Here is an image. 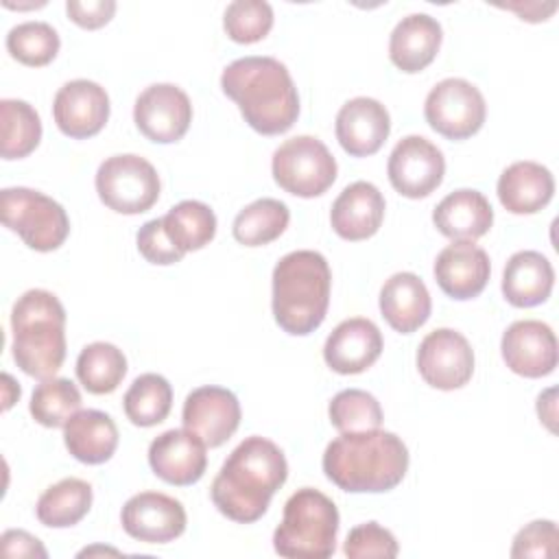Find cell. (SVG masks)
I'll list each match as a JSON object with an SVG mask.
<instances>
[{
  "label": "cell",
  "instance_id": "obj_28",
  "mask_svg": "<svg viewBox=\"0 0 559 559\" xmlns=\"http://www.w3.org/2000/svg\"><path fill=\"white\" fill-rule=\"evenodd\" d=\"M68 452L87 465H98L111 459L118 448V428L103 411H79L63 426Z\"/></svg>",
  "mask_w": 559,
  "mask_h": 559
},
{
  "label": "cell",
  "instance_id": "obj_35",
  "mask_svg": "<svg viewBox=\"0 0 559 559\" xmlns=\"http://www.w3.org/2000/svg\"><path fill=\"white\" fill-rule=\"evenodd\" d=\"M28 411L37 424L46 428H61L81 411V393L68 378H46L35 386Z\"/></svg>",
  "mask_w": 559,
  "mask_h": 559
},
{
  "label": "cell",
  "instance_id": "obj_30",
  "mask_svg": "<svg viewBox=\"0 0 559 559\" xmlns=\"http://www.w3.org/2000/svg\"><path fill=\"white\" fill-rule=\"evenodd\" d=\"M290 212L277 199H258L242 207L234 218V238L245 247H262L273 242L288 227Z\"/></svg>",
  "mask_w": 559,
  "mask_h": 559
},
{
  "label": "cell",
  "instance_id": "obj_26",
  "mask_svg": "<svg viewBox=\"0 0 559 559\" xmlns=\"http://www.w3.org/2000/svg\"><path fill=\"white\" fill-rule=\"evenodd\" d=\"M555 286V271L539 251H518L509 258L502 273V295L515 308L544 304Z\"/></svg>",
  "mask_w": 559,
  "mask_h": 559
},
{
  "label": "cell",
  "instance_id": "obj_8",
  "mask_svg": "<svg viewBox=\"0 0 559 559\" xmlns=\"http://www.w3.org/2000/svg\"><path fill=\"white\" fill-rule=\"evenodd\" d=\"M271 170L282 190L301 199H312L334 183L336 159L321 140L312 135H295L273 153Z\"/></svg>",
  "mask_w": 559,
  "mask_h": 559
},
{
  "label": "cell",
  "instance_id": "obj_9",
  "mask_svg": "<svg viewBox=\"0 0 559 559\" xmlns=\"http://www.w3.org/2000/svg\"><path fill=\"white\" fill-rule=\"evenodd\" d=\"M96 192L118 214H142L159 199V175L140 155H111L96 170Z\"/></svg>",
  "mask_w": 559,
  "mask_h": 559
},
{
  "label": "cell",
  "instance_id": "obj_24",
  "mask_svg": "<svg viewBox=\"0 0 559 559\" xmlns=\"http://www.w3.org/2000/svg\"><path fill=\"white\" fill-rule=\"evenodd\" d=\"M432 310L426 284L408 271L391 275L380 290V312L384 321L402 334L419 330Z\"/></svg>",
  "mask_w": 559,
  "mask_h": 559
},
{
  "label": "cell",
  "instance_id": "obj_43",
  "mask_svg": "<svg viewBox=\"0 0 559 559\" xmlns=\"http://www.w3.org/2000/svg\"><path fill=\"white\" fill-rule=\"evenodd\" d=\"M0 546L4 557H41V559L48 557L41 542L35 535L20 528L4 531L0 537Z\"/></svg>",
  "mask_w": 559,
  "mask_h": 559
},
{
  "label": "cell",
  "instance_id": "obj_42",
  "mask_svg": "<svg viewBox=\"0 0 559 559\" xmlns=\"http://www.w3.org/2000/svg\"><path fill=\"white\" fill-rule=\"evenodd\" d=\"M66 13L81 28L94 31V28L105 26L114 17L116 2L114 0H87V2L85 0H68Z\"/></svg>",
  "mask_w": 559,
  "mask_h": 559
},
{
  "label": "cell",
  "instance_id": "obj_23",
  "mask_svg": "<svg viewBox=\"0 0 559 559\" xmlns=\"http://www.w3.org/2000/svg\"><path fill=\"white\" fill-rule=\"evenodd\" d=\"M441 24L428 13L402 17L389 39V57L402 72L415 74L430 66L441 46Z\"/></svg>",
  "mask_w": 559,
  "mask_h": 559
},
{
  "label": "cell",
  "instance_id": "obj_20",
  "mask_svg": "<svg viewBox=\"0 0 559 559\" xmlns=\"http://www.w3.org/2000/svg\"><path fill=\"white\" fill-rule=\"evenodd\" d=\"M389 111L376 98H352L336 114V140L352 157L378 153L389 138Z\"/></svg>",
  "mask_w": 559,
  "mask_h": 559
},
{
  "label": "cell",
  "instance_id": "obj_14",
  "mask_svg": "<svg viewBox=\"0 0 559 559\" xmlns=\"http://www.w3.org/2000/svg\"><path fill=\"white\" fill-rule=\"evenodd\" d=\"M181 419L207 448H218L240 426V402L229 389L199 386L186 397Z\"/></svg>",
  "mask_w": 559,
  "mask_h": 559
},
{
  "label": "cell",
  "instance_id": "obj_6",
  "mask_svg": "<svg viewBox=\"0 0 559 559\" xmlns=\"http://www.w3.org/2000/svg\"><path fill=\"white\" fill-rule=\"evenodd\" d=\"M338 511L319 489H297L284 504L282 524L273 533V548L290 559H328L334 555Z\"/></svg>",
  "mask_w": 559,
  "mask_h": 559
},
{
  "label": "cell",
  "instance_id": "obj_40",
  "mask_svg": "<svg viewBox=\"0 0 559 559\" xmlns=\"http://www.w3.org/2000/svg\"><path fill=\"white\" fill-rule=\"evenodd\" d=\"M557 542V524L552 520H535L515 535L511 557H555Z\"/></svg>",
  "mask_w": 559,
  "mask_h": 559
},
{
  "label": "cell",
  "instance_id": "obj_1",
  "mask_svg": "<svg viewBox=\"0 0 559 559\" xmlns=\"http://www.w3.org/2000/svg\"><path fill=\"white\" fill-rule=\"evenodd\" d=\"M284 452L264 437H247L223 463L212 483V502L229 520L251 524L260 520L273 493L286 483Z\"/></svg>",
  "mask_w": 559,
  "mask_h": 559
},
{
  "label": "cell",
  "instance_id": "obj_7",
  "mask_svg": "<svg viewBox=\"0 0 559 559\" xmlns=\"http://www.w3.org/2000/svg\"><path fill=\"white\" fill-rule=\"evenodd\" d=\"M0 214L4 227L15 231L26 247L41 253L59 249L70 234V218L63 205L31 188H4Z\"/></svg>",
  "mask_w": 559,
  "mask_h": 559
},
{
  "label": "cell",
  "instance_id": "obj_22",
  "mask_svg": "<svg viewBox=\"0 0 559 559\" xmlns=\"http://www.w3.org/2000/svg\"><path fill=\"white\" fill-rule=\"evenodd\" d=\"M384 218V197L369 181H354L336 197L330 212L332 229L343 240L371 238Z\"/></svg>",
  "mask_w": 559,
  "mask_h": 559
},
{
  "label": "cell",
  "instance_id": "obj_15",
  "mask_svg": "<svg viewBox=\"0 0 559 559\" xmlns=\"http://www.w3.org/2000/svg\"><path fill=\"white\" fill-rule=\"evenodd\" d=\"M122 528L146 544H168L186 531V509L179 500L159 493L142 491L131 496L120 513Z\"/></svg>",
  "mask_w": 559,
  "mask_h": 559
},
{
  "label": "cell",
  "instance_id": "obj_32",
  "mask_svg": "<svg viewBox=\"0 0 559 559\" xmlns=\"http://www.w3.org/2000/svg\"><path fill=\"white\" fill-rule=\"evenodd\" d=\"M162 221L168 238L183 253L203 249L216 234V216L210 205L192 199L173 205Z\"/></svg>",
  "mask_w": 559,
  "mask_h": 559
},
{
  "label": "cell",
  "instance_id": "obj_39",
  "mask_svg": "<svg viewBox=\"0 0 559 559\" xmlns=\"http://www.w3.org/2000/svg\"><path fill=\"white\" fill-rule=\"evenodd\" d=\"M343 552L349 559H365V557L391 559V557H397L400 548L389 528L380 526L378 522H365L349 531Z\"/></svg>",
  "mask_w": 559,
  "mask_h": 559
},
{
  "label": "cell",
  "instance_id": "obj_29",
  "mask_svg": "<svg viewBox=\"0 0 559 559\" xmlns=\"http://www.w3.org/2000/svg\"><path fill=\"white\" fill-rule=\"evenodd\" d=\"M92 507V487L81 478H63L50 485L37 500L35 513L44 526L68 528L79 524Z\"/></svg>",
  "mask_w": 559,
  "mask_h": 559
},
{
  "label": "cell",
  "instance_id": "obj_18",
  "mask_svg": "<svg viewBox=\"0 0 559 559\" xmlns=\"http://www.w3.org/2000/svg\"><path fill=\"white\" fill-rule=\"evenodd\" d=\"M205 443L188 428H173L155 437L148 445V465L168 485L186 487L205 474Z\"/></svg>",
  "mask_w": 559,
  "mask_h": 559
},
{
  "label": "cell",
  "instance_id": "obj_2",
  "mask_svg": "<svg viewBox=\"0 0 559 559\" xmlns=\"http://www.w3.org/2000/svg\"><path fill=\"white\" fill-rule=\"evenodd\" d=\"M221 87L245 122L262 135L288 131L299 116V96L284 63L273 57H242L221 74Z\"/></svg>",
  "mask_w": 559,
  "mask_h": 559
},
{
  "label": "cell",
  "instance_id": "obj_36",
  "mask_svg": "<svg viewBox=\"0 0 559 559\" xmlns=\"http://www.w3.org/2000/svg\"><path fill=\"white\" fill-rule=\"evenodd\" d=\"M59 35L46 22H22L7 35L9 55L31 68L50 63L59 52Z\"/></svg>",
  "mask_w": 559,
  "mask_h": 559
},
{
  "label": "cell",
  "instance_id": "obj_13",
  "mask_svg": "<svg viewBox=\"0 0 559 559\" xmlns=\"http://www.w3.org/2000/svg\"><path fill=\"white\" fill-rule=\"evenodd\" d=\"M391 186L408 199L428 197L439 188L445 173L443 153L421 135L402 138L386 164Z\"/></svg>",
  "mask_w": 559,
  "mask_h": 559
},
{
  "label": "cell",
  "instance_id": "obj_10",
  "mask_svg": "<svg viewBox=\"0 0 559 559\" xmlns=\"http://www.w3.org/2000/svg\"><path fill=\"white\" fill-rule=\"evenodd\" d=\"M426 122L448 140H465L480 131L487 105L476 85L465 79H443L426 96Z\"/></svg>",
  "mask_w": 559,
  "mask_h": 559
},
{
  "label": "cell",
  "instance_id": "obj_16",
  "mask_svg": "<svg viewBox=\"0 0 559 559\" xmlns=\"http://www.w3.org/2000/svg\"><path fill=\"white\" fill-rule=\"evenodd\" d=\"M52 116L63 135L74 140L92 138L109 118V96L105 87L94 81H68L55 94Z\"/></svg>",
  "mask_w": 559,
  "mask_h": 559
},
{
  "label": "cell",
  "instance_id": "obj_37",
  "mask_svg": "<svg viewBox=\"0 0 559 559\" xmlns=\"http://www.w3.org/2000/svg\"><path fill=\"white\" fill-rule=\"evenodd\" d=\"M328 413L338 432H365L376 430L382 424L380 402L362 389L338 391L332 397Z\"/></svg>",
  "mask_w": 559,
  "mask_h": 559
},
{
  "label": "cell",
  "instance_id": "obj_19",
  "mask_svg": "<svg viewBox=\"0 0 559 559\" xmlns=\"http://www.w3.org/2000/svg\"><path fill=\"white\" fill-rule=\"evenodd\" d=\"M491 264L485 249L472 240H454L439 251L435 260V280L439 288L459 301L478 297L489 280Z\"/></svg>",
  "mask_w": 559,
  "mask_h": 559
},
{
  "label": "cell",
  "instance_id": "obj_25",
  "mask_svg": "<svg viewBox=\"0 0 559 559\" xmlns=\"http://www.w3.org/2000/svg\"><path fill=\"white\" fill-rule=\"evenodd\" d=\"M435 227L452 240H476L485 236L493 223V210L478 190H454L439 201L432 212Z\"/></svg>",
  "mask_w": 559,
  "mask_h": 559
},
{
  "label": "cell",
  "instance_id": "obj_3",
  "mask_svg": "<svg viewBox=\"0 0 559 559\" xmlns=\"http://www.w3.org/2000/svg\"><path fill=\"white\" fill-rule=\"evenodd\" d=\"M408 469L404 441L389 430L341 432L323 452L325 476L343 491L380 493L397 487Z\"/></svg>",
  "mask_w": 559,
  "mask_h": 559
},
{
  "label": "cell",
  "instance_id": "obj_34",
  "mask_svg": "<svg viewBox=\"0 0 559 559\" xmlns=\"http://www.w3.org/2000/svg\"><path fill=\"white\" fill-rule=\"evenodd\" d=\"M0 118H2V157L4 159H22L31 155L41 140V120L39 114L26 103L17 98L0 100Z\"/></svg>",
  "mask_w": 559,
  "mask_h": 559
},
{
  "label": "cell",
  "instance_id": "obj_27",
  "mask_svg": "<svg viewBox=\"0 0 559 559\" xmlns=\"http://www.w3.org/2000/svg\"><path fill=\"white\" fill-rule=\"evenodd\" d=\"M555 192L552 173L537 162H515L498 179V199L511 214H535Z\"/></svg>",
  "mask_w": 559,
  "mask_h": 559
},
{
  "label": "cell",
  "instance_id": "obj_45",
  "mask_svg": "<svg viewBox=\"0 0 559 559\" xmlns=\"http://www.w3.org/2000/svg\"><path fill=\"white\" fill-rule=\"evenodd\" d=\"M555 389H548L546 393H542L537 397V413H539V419L555 432Z\"/></svg>",
  "mask_w": 559,
  "mask_h": 559
},
{
  "label": "cell",
  "instance_id": "obj_21",
  "mask_svg": "<svg viewBox=\"0 0 559 559\" xmlns=\"http://www.w3.org/2000/svg\"><path fill=\"white\" fill-rule=\"evenodd\" d=\"M382 345L378 325L365 317H354L332 330L323 345V358L336 373H360L380 358Z\"/></svg>",
  "mask_w": 559,
  "mask_h": 559
},
{
  "label": "cell",
  "instance_id": "obj_33",
  "mask_svg": "<svg viewBox=\"0 0 559 559\" xmlns=\"http://www.w3.org/2000/svg\"><path fill=\"white\" fill-rule=\"evenodd\" d=\"M124 415L131 424L148 428L164 421L173 408V386L159 373H142L127 389Z\"/></svg>",
  "mask_w": 559,
  "mask_h": 559
},
{
  "label": "cell",
  "instance_id": "obj_17",
  "mask_svg": "<svg viewBox=\"0 0 559 559\" xmlns=\"http://www.w3.org/2000/svg\"><path fill=\"white\" fill-rule=\"evenodd\" d=\"M502 358L507 367L524 378H542L557 367V338L548 323L537 319L515 321L502 334Z\"/></svg>",
  "mask_w": 559,
  "mask_h": 559
},
{
  "label": "cell",
  "instance_id": "obj_5",
  "mask_svg": "<svg viewBox=\"0 0 559 559\" xmlns=\"http://www.w3.org/2000/svg\"><path fill=\"white\" fill-rule=\"evenodd\" d=\"M13 360L39 380L52 378L66 358V310L61 301L44 290L31 288L11 310Z\"/></svg>",
  "mask_w": 559,
  "mask_h": 559
},
{
  "label": "cell",
  "instance_id": "obj_4",
  "mask_svg": "<svg viewBox=\"0 0 559 559\" xmlns=\"http://www.w3.org/2000/svg\"><path fill=\"white\" fill-rule=\"evenodd\" d=\"M332 273L319 251L301 249L286 253L273 269V317L293 334L314 332L330 306Z\"/></svg>",
  "mask_w": 559,
  "mask_h": 559
},
{
  "label": "cell",
  "instance_id": "obj_44",
  "mask_svg": "<svg viewBox=\"0 0 559 559\" xmlns=\"http://www.w3.org/2000/svg\"><path fill=\"white\" fill-rule=\"evenodd\" d=\"M509 9L518 11V15H520L522 20L542 22V20H548V15L557 9V4H555V2H548V4L544 7V4H539V2H535V4H524V9H520V7H515V4H509Z\"/></svg>",
  "mask_w": 559,
  "mask_h": 559
},
{
  "label": "cell",
  "instance_id": "obj_38",
  "mask_svg": "<svg viewBox=\"0 0 559 559\" xmlns=\"http://www.w3.org/2000/svg\"><path fill=\"white\" fill-rule=\"evenodd\" d=\"M225 33L238 44L264 39L273 26V9L264 0H236L225 9Z\"/></svg>",
  "mask_w": 559,
  "mask_h": 559
},
{
  "label": "cell",
  "instance_id": "obj_12",
  "mask_svg": "<svg viewBox=\"0 0 559 559\" xmlns=\"http://www.w3.org/2000/svg\"><path fill=\"white\" fill-rule=\"evenodd\" d=\"M133 120L151 142L170 144L186 135L192 122V105L181 87L155 83L135 98Z\"/></svg>",
  "mask_w": 559,
  "mask_h": 559
},
{
  "label": "cell",
  "instance_id": "obj_41",
  "mask_svg": "<svg viewBox=\"0 0 559 559\" xmlns=\"http://www.w3.org/2000/svg\"><path fill=\"white\" fill-rule=\"evenodd\" d=\"M135 242H138V251L151 264H162L164 266V264H175L183 258V251L177 249L173 245V240L168 238L162 218L146 221L140 227V231L135 236Z\"/></svg>",
  "mask_w": 559,
  "mask_h": 559
},
{
  "label": "cell",
  "instance_id": "obj_31",
  "mask_svg": "<svg viewBox=\"0 0 559 559\" xmlns=\"http://www.w3.org/2000/svg\"><path fill=\"white\" fill-rule=\"evenodd\" d=\"M124 373H127V358L122 349L105 341L85 345L76 358L79 382L94 395H105L116 391Z\"/></svg>",
  "mask_w": 559,
  "mask_h": 559
},
{
  "label": "cell",
  "instance_id": "obj_11",
  "mask_svg": "<svg viewBox=\"0 0 559 559\" xmlns=\"http://www.w3.org/2000/svg\"><path fill=\"white\" fill-rule=\"evenodd\" d=\"M419 376L435 389L454 391L469 382L474 373V352L467 338L450 328H439L424 336L417 349Z\"/></svg>",
  "mask_w": 559,
  "mask_h": 559
}]
</instances>
